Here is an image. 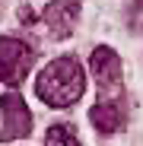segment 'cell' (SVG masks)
Instances as JSON below:
<instances>
[{
    "mask_svg": "<svg viewBox=\"0 0 143 146\" xmlns=\"http://www.w3.org/2000/svg\"><path fill=\"white\" fill-rule=\"evenodd\" d=\"M35 92L45 105L51 108H70L83 99L86 92V73L80 67L76 57H54L48 67H41V73L35 76Z\"/></svg>",
    "mask_w": 143,
    "mask_h": 146,
    "instance_id": "obj_1",
    "label": "cell"
},
{
    "mask_svg": "<svg viewBox=\"0 0 143 146\" xmlns=\"http://www.w3.org/2000/svg\"><path fill=\"white\" fill-rule=\"evenodd\" d=\"M89 70L95 86L102 89V99H114L124 89V70H121V57H118L108 44H99L89 57Z\"/></svg>",
    "mask_w": 143,
    "mask_h": 146,
    "instance_id": "obj_2",
    "label": "cell"
},
{
    "mask_svg": "<svg viewBox=\"0 0 143 146\" xmlns=\"http://www.w3.org/2000/svg\"><path fill=\"white\" fill-rule=\"evenodd\" d=\"M35 60V51L19 41V38H3L0 35V80L7 86H19Z\"/></svg>",
    "mask_w": 143,
    "mask_h": 146,
    "instance_id": "obj_3",
    "label": "cell"
},
{
    "mask_svg": "<svg viewBox=\"0 0 143 146\" xmlns=\"http://www.w3.org/2000/svg\"><path fill=\"white\" fill-rule=\"evenodd\" d=\"M0 114H3V124H0V143H13L32 133V111L22 102L19 92H3L0 99Z\"/></svg>",
    "mask_w": 143,
    "mask_h": 146,
    "instance_id": "obj_4",
    "label": "cell"
},
{
    "mask_svg": "<svg viewBox=\"0 0 143 146\" xmlns=\"http://www.w3.org/2000/svg\"><path fill=\"white\" fill-rule=\"evenodd\" d=\"M80 7L83 0H51L45 7V22L54 38H70L80 22Z\"/></svg>",
    "mask_w": 143,
    "mask_h": 146,
    "instance_id": "obj_5",
    "label": "cell"
},
{
    "mask_svg": "<svg viewBox=\"0 0 143 146\" xmlns=\"http://www.w3.org/2000/svg\"><path fill=\"white\" fill-rule=\"evenodd\" d=\"M89 121L99 133H114L127 124V108H124V99L114 95V99H102L99 105H92L89 111Z\"/></svg>",
    "mask_w": 143,
    "mask_h": 146,
    "instance_id": "obj_6",
    "label": "cell"
},
{
    "mask_svg": "<svg viewBox=\"0 0 143 146\" xmlns=\"http://www.w3.org/2000/svg\"><path fill=\"white\" fill-rule=\"evenodd\" d=\"M45 146H83V143L73 133V127L54 124V127H48V133H45Z\"/></svg>",
    "mask_w": 143,
    "mask_h": 146,
    "instance_id": "obj_7",
    "label": "cell"
},
{
    "mask_svg": "<svg viewBox=\"0 0 143 146\" xmlns=\"http://www.w3.org/2000/svg\"><path fill=\"white\" fill-rule=\"evenodd\" d=\"M134 10H137V13H140V10H143V0H137V3H134Z\"/></svg>",
    "mask_w": 143,
    "mask_h": 146,
    "instance_id": "obj_8",
    "label": "cell"
}]
</instances>
